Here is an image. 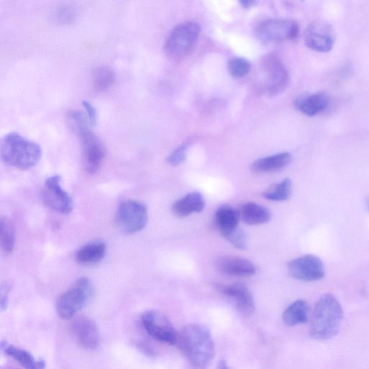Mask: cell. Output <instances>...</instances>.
I'll return each instance as SVG.
<instances>
[{"instance_id":"4","label":"cell","mask_w":369,"mask_h":369,"mask_svg":"<svg viewBox=\"0 0 369 369\" xmlns=\"http://www.w3.org/2000/svg\"><path fill=\"white\" fill-rule=\"evenodd\" d=\"M94 293V286L88 278L78 279L59 298L56 303L58 314L64 320L73 319L79 311L89 304Z\"/></svg>"},{"instance_id":"37","label":"cell","mask_w":369,"mask_h":369,"mask_svg":"<svg viewBox=\"0 0 369 369\" xmlns=\"http://www.w3.org/2000/svg\"><path fill=\"white\" fill-rule=\"evenodd\" d=\"M366 207H367V210L369 212V197L367 198V200H366Z\"/></svg>"},{"instance_id":"6","label":"cell","mask_w":369,"mask_h":369,"mask_svg":"<svg viewBox=\"0 0 369 369\" xmlns=\"http://www.w3.org/2000/svg\"><path fill=\"white\" fill-rule=\"evenodd\" d=\"M148 221L147 207L136 201L122 203L116 215V223L124 233L134 234L143 230Z\"/></svg>"},{"instance_id":"30","label":"cell","mask_w":369,"mask_h":369,"mask_svg":"<svg viewBox=\"0 0 369 369\" xmlns=\"http://www.w3.org/2000/svg\"><path fill=\"white\" fill-rule=\"evenodd\" d=\"M236 248L239 250H244L248 245V237L246 233L237 227L231 231L226 232L222 235Z\"/></svg>"},{"instance_id":"32","label":"cell","mask_w":369,"mask_h":369,"mask_svg":"<svg viewBox=\"0 0 369 369\" xmlns=\"http://www.w3.org/2000/svg\"><path fill=\"white\" fill-rule=\"evenodd\" d=\"M10 291V285L5 282L1 286V300H0V308L3 311L7 309L9 302V294Z\"/></svg>"},{"instance_id":"36","label":"cell","mask_w":369,"mask_h":369,"mask_svg":"<svg viewBox=\"0 0 369 369\" xmlns=\"http://www.w3.org/2000/svg\"><path fill=\"white\" fill-rule=\"evenodd\" d=\"M217 369H231L224 360H222L217 366Z\"/></svg>"},{"instance_id":"3","label":"cell","mask_w":369,"mask_h":369,"mask_svg":"<svg viewBox=\"0 0 369 369\" xmlns=\"http://www.w3.org/2000/svg\"><path fill=\"white\" fill-rule=\"evenodd\" d=\"M0 152L5 164L21 170L35 167L42 156L37 143L16 132L9 133L3 139Z\"/></svg>"},{"instance_id":"25","label":"cell","mask_w":369,"mask_h":369,"mask_svg":"<svg viewBox=\"0 0 369 369\" xmlns=\"http://www.w3.org/2000/svg\"><path fill=\"white\" fill-rule=\"evenodd\" d=\"M0 246L5 254L12 252L16 245V230L12 222L7 217L0 219Z\"/></svg>"},{"instance_id":"33","label":"cell","mask_w":369,"mask_h":369,"mask_svg":"<svg viewBox=\"0 0 369 369\" xmlns=\"http://www.w3.org/2000/svg\"><path fill=\"white\" fill-rule=\"evenodd\" d=\"M83 107L88 112V120L91 126H95L97 121V112L95 107L88 102H82Z\"/></svg>"},{"instance_id":"23","label":"cell","mask_w":369,"mask_h":369,"mask_svg":"<svg viewBox=\"0 0 369 369\" xmlns=\"http://www.w3.org/2000/svg\"><path fill=\"white\" fill-rule=\"evenodd\" d=\"M106 252V246L95 241L80 248L76 254L77 261L82 265H93L102 261Z\"/></svg>"},{"instance_id":"13","label":"cell","mask_w":369,"mask_h":369,"mask_svg":"<svg viewBox=\"0 0 369 369\" xmlns=\"http://www.w3.org/2000/svg\"><path fill=\"white\" fill-rule=\"evenodd\" d=\"M333 28L322 21L311 23L305 34V45L312 51L326 53L331 51L335 44Z\"/></svg>"},{"instance_id":"9","label":"cell","mask_w":369,"mask_h":369,"mask_svg":"<svg viewBox=\"0 0 369 369\" xmlns=\"http://www.w3.org/2000/svg\"><path fill=\"white\" fill-rule=\"evenodd\" d=\"M78 137L82 143L84 169L88 174H95L101 169L105 160V147L102 141L91 130Z\"/></svg>"},{"instance_id":"7","label":"cell","mask_w":369,"mask_h":369,"mask_svg":"<svg viewBox=\"0 0 369 369\" xmlns=\"http://www.w3.org/2000/svg\"><path fill=\"white\" fill-rule=\"evenodd\" d=\"M141 320L146 331L154 339L169 345L177 344L178 335L171 322L161 311H145Z\"/></svg>"},{"instance_id":"18","label":"cell","mask_w":369,"mask_h":369,"mask_svg":"<svg viewBox=\"0 0 369 369\" xmlns=\"http://www.w3.org/2000/svg\"><path fill=\"white\" fill-rule=\"evenodd\" d=\"M205 200L202 193L193 192L176 202L172 207L174 214L180 218L187 217L194 213L202 212L205 207Z\"/></svg>"},{"instance_id":"16","label":"cell","mask_w":369,"mask_h":369,"mask_svg":"<svg viewBox=\"0 0 369 369\" xmlns=\"http://www.w3.org/2000/svg\"><path fill=\"white\" fill-rule=\"evenodd\" d=\"M216 267L219 273L230 276L250 277L257 272L254 265L250 261L231 255L219 259Z\"/></svg>"},{"instance_id":"11","label":"cell","mask_w":369,"mask_h":369,"mask_svg":"<svg viewBox=\"0 0 369 369\" xmlns=\"http://www.w3.org/2000/svg\"><path fill=\"white\" fill-rule=\"evenodd\" d=\"M263 67L266 93L276 95L287 88L289 73L285 65L275 56H268L263 61Z\"/></svg>"},{"instance_id":"1","label":"cell","mask_w":369,"mask_h":369,"mask_svg":"<svg viewBox=\"0 0 369 369\" xmlns=\"http://www.w3.org/2000/svg\"><path fill=\"white\" fill-rule=\"evenodd\" d=\"M183 356L195 369H206L215 356V345L210 331L200 324L184 326L177 342Z\"/></svg>"},{"instance_id":"2","label":"cell","mask_w":369,"mask_h":369,"mask_svg":"<svg viewBox=\"0 0 369 369\" xmlns=\"http://www.w3.org/2000/svg\"><path fill=\"white\" fill-rule=\"evenodd\" d=\"M344 318V311L336 298L322 295L317 302L310 324V335L316 340H328L337 334Z\"/></svg>"},{"instance_id":"17","label":"cell","mask_w":369,"mask_h":369,"mask_svg":"<svg viewBox=\"0 0 369 369\" xmlns=\"http://www.w3.org/2000/svg\"><path fill=\"white\" fill-rule=\"evenodd\" d=\"M329 97L324 93L302 95L294 102L296 110L307 117H315L328 108Z\"/></svg>"},{"instance_id":"8","label":"cell","mask_w":369,"mask_h":369,"mask_svg":"<svg viewBox=\"0 0 369 369\" xmlns=\"http://www.w3.org/2000/svg\"><path fill=\"white\" fill-rule=\"evenodd\" d=\"M60 176L49 178L43 191V200L51 210L62 215H69L73 210L74 203L72 197L62 188Z\"/></svg>"},{"instance_id":"35","label":"cell","mask_w":369,"mask_h":369,"mask_svg":"<svg viewBox=\"0 0 369 369\" xmlns=\"http://www.w3.org/2000/svg\"><path fill=\"white\" fill-rule=\"evenodd\" d=\"M239 3L245 8H250L257 5L258 2L249 0V1H241Z\"/></svg>"},{"instance_id":"5","label":"cell","mask_w":369,"mask_h":369,"mask_svg":"<svg viewBox=\"0 0 369 369\" xmlns=\"http://www.w3.org/2000/svg\"><path fill=\"white\" fill-rule=\"evenodd\" d=\"M200 32V25L196 22L182 23L176 26L165 43L167 55L174 59L186 58L195 47Z\"/></svg>"},{"instance_id":"26","label":"cell","mask_w":369,"mask_h":369,"mask_svg":"<svg viewBox=\"0 0 369 369\" xmlns=\"http://www.w3.org/2000/svg\"><path fill=\"white\" fill-rule=\"evenodd\" d=\"M115 80L116 75L110 67H98L93 73V88L97 92L105 91L112 86Z\"/></svg>"},{"instance_id":"31","label":"cell","mask_w":369,"mask_h":369,"mask_svg":"<svg viewBox=\"0 0 369 369\" xmlns=\"http://www.w3.org/2000/svg\"><path fill=\"white\" fill-rule=\"evenodd\" d=\"M187 144H184L177 150H176L171 154L169 156L167 161L169 164L178 166L182 164L187 157Z\"/></svg>"},{"instance_id":"28","label":"cell","mask_w":369,"mask_h":369,"mask_svg":"<svg viewBox=\"0 0 369 369\" xmlns=\"http://www.w3.org/2000/svg\"><path fill=\"white\" fill-rule=\"evenodd\" d=\"M67 121L70 129L78 136L91 130L89 120L80 111L71 110L68 112Z\"/></svg>"},{"instance_id":"21","label":"cell","mask_w":369,"mask_h":369,"mask_svg":"<svg viewBox=\"0 0 369 369\" xmlns=\"http://www.w3.org/2000/svg\"><path fill=\"white\" fill-rule=\"evenodd\" d=\"M240 213L230 205L220 206L216 211L215 222L220 234L231 231L239 227Z\"/></svg>"},{"instance_id":"12","label":"cell","mask_w":369,"mask_h":369,"mask_svg":"<svg viewBox=\"0 0 369 369\" xmlns=\"http://www.w3.org/2000/svg\"><path fill=\"white\" fill-rule=\"evenodd\" d=\"M291 276L302 281H316L325 275L324 266L320 259L316 255L307 254L291 261L289 264Z\"/></svg>"},{"instance_id":"29","label":"cell","mask_w":369,"mask_h":369,"mask_svg":"<svg viewBox=\"0 0 369 369\" xmlns=\"http://www.w3.org/2000/svg\"><path fill=\"white\" fill-rule=\"evenodd\" d=\"M250 62L243 58H233L228 62L230 74L235 78H241L246 76L250 72Z\"/></svg>"},{"instance_id":"22","label":"cell","mask_w":369,"mask_h":369,"mask_svg":"<svg viewBox=\"0 0 369 369\" xmlns=\"http://www.w3.org/2000/svg\"><path fill=\"white\" fill-rule=\"evenodd\" d=\"M239 213L240 217L250 225L266 224L272 219L271 212L267 209L252 202L243 204Z\"/></svg>"},{"instance_id":"14","label":"cell","mask_w":369,"mask_h":369,"mask_svg":"<svg viewBox=\"0 0 369 369\" xmlns=\"http://www.w3.org/2000/svg\"><path fill=\"white\" fill-rule=\"evenodd\" d=\"M71 331L80 347L92 350L100 344L101 335L96 322L88 317H79L71 324Z\"/></svg>"},{"instance_id":"19","label":"cell","mask_w":369,"mask_h":369,"mask_svg":"<svg viewBox=\"0 0 369 369\" xmlns=\"http://www.w3.org/2000/svg\"><path fill=\"white\" fill-rule=\"evenodd\" d=\"M291 161V155L290 153L281 152L255 161L252 165V170L257 174L278 171V170L286 167Z\"/></svg>"},{"instance_id":"24","label":"cell","mask_w":369,"mask_h":369,"mask_svg":"<svg viewBox=\"0 0 369 369\" xmlns=\"http://www.w3.org/2000/svg\"><path fill=\"white\" fill-rule=\"evenodd\" d=\"M309 306L304 300H297L283 311L282 319L289 326L305 324L309 320Z\"/></svg>"},{"instance_id":"20","label":"cell","mask_w":369,"mask_h":369,"mask_svg":"<svg viewBox=\"0 0 369 369\" xmlns=\"http://www.w3.org/2000/svg\"><path fill=\"white\" fill-rule=\"evenodd\" d=\"M2 350L19 362L25 369H45L46 362L44 360H36L33 355L24 349L15 346L8 345L7 342H2Z\"/></svg>"},{"instance_id":"15","label":"cell","mask_w":369,"mask_h":369,"mask_svg":"<svg viewBox=\"0 0 369 369\" xmlns=\"http://www.w3.org/2000/svg\"><path fill=\"white\" fill-rule=\"evenodd\" d=\"M222 292L228 296L241 315L250 317L255 310L254 302L250 289L241 283L221 287Z\"/></svg>"},{"instance_id":"34","label":"cell","mask_w":369,"mask_h":369,"mask_svg":"<svg viewBox=\"0 0 369 369\" xmlns=\"http://www.w3.org/2000/svg\"><path fill=\"white\" fill-rule=\"evenodd\" d=\"M134 345L141 351L150 355V356H152V355H154V351L152 350V348L143 342H135Z\"/></svg>"},{"instance_id":"10","label":"cell","mask_w":369,"mask_h":369,"mask_svg":"<svg viewBox=\"0 0 369 369\" xmlns=\"http://www.w3.org/2000/svg\"><path fill=\"white\" fill-rule=\"evenodd\" d=\"M299 33V25L291 20H267L257 28L259 37L267 42L294 40Z\"/></svg>"},{"instance_id":"27","label":"cell","mask_w":369,"mask_h":369,"mask_svg":"<svg viewBox=\"0 0 369 369\" xmlns=\"http://www.w3.org/2000/svg\"><path fill=\"white\" fill-rule=\"evenodd\" d=\"M292 182L286 178L280 183L274 184L268 188L263 195L266 200L273 202H283L289 200L291 193Z\"/></svg>"}]
</instances>
